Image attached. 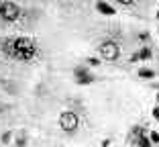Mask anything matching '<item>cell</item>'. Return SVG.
I'll return each instance as SVG.
<instances>
[{
  "mask_svg": "<svg viewBox=\"0 0 159 147\" xmlns=\"http://www.w3.org/2000/svg\"><path fill=\"white\" fill-rule=\"evenodd\" d=\"M0 51L14 62H33L39 55V45L31 37H2Z\"/></svg>",
  "mask_w": 159,
  "mask_h": 147,
  "instance_id": "cell-1",
  "label": "cell"
},
{
  "mask_svg": "<svg viewBox=\"0 0 159 147\" xmlns=\"http://www.w3.org/2000/svg\"><path fill=\"white\" fill-rule=\"evenodd\" d=\"M25 14V10L20 8L16 2L12 0H0V21L2 23H16L20 21V16Z\"/></svg>",
  "mask_w": 159,
  "mask_h": 147,
  "instance_id": "cell-2",
  "label": "cell"
},
{
  "mask_svg": "<svg viewBox=\"0 0 159 147\" xmlns=\"http://www.w3.org/2000/svg\"><path fill=\"white\" fill-rule=\"evenodd\" d=\"M98 53H100V59L116 62L118 57H120V45H118L114 39H104L98 45Z\"/></svg>",
  "mask_w": 159,
  "mask_h": 147,
  "instance_id": "cell-3",
  "label": "cell"
},
{
  "mask_svg": "<svg viewBox=\"0 0 159 147\" xmlns=\"http://www.w3.org/2000/svg\"><path fill=\"white\" fill-rule=\"evenodd\" d=\"M59 129L66 135H74L80 129V117L74 110H63V113L59 114Z\"/></svg>",
  "mask_w": 159,
  "mask_h": 147,
  "instance_id": "cell-4",
  "label": "cell"
},
{
  "mask_svg": "<svg viewBox=\"0 0 159 147\" xmlns=\"http://www.w3.org/2000/svg\"><path fill=\"white\" fill-rule=\"evenodd\" d=\"M74 80L78 86H90L94 82V74L88 66H75L74 67Z\"/></svg>",
  "mask_w": 159,
  "mask_h": 147,
  "instance_id": "cell-5",
  "label": "cell"
},
{
  "mask_svg": "<svg viewBox=\"0 0 159 147\" xmlns=\"http://www.w3.org/2000/svg\"><path fill=\"white\" fill-rule=\"evenodd\" d=\"M151 57H153V49H151L149 45H145V47H141L139 51L133 53L129 62H131V63H137V62H147V59H151Z\"/></svg>",
  "mask_w": 159,
  "mask_h": 147,
  "instance_id": "cell-6",
  "label": "cell"
},
{
  "mask_svg": "<svg viewBox=\"0 0 159 147\" xmlns=\"http://www.w3.org/2000/svg\"><path fill=\"white\" fill-rule=\"evenodd\" d=\"M96 10H98L100 14H104V16H114V14H116L114 6L108 4L106 0H98V2H96Z\"/></svg>",
  "mask_w": 159,
  "mask_h": 147,
  "instance_id": "cell-7",
  "label": "cell"
},
{
  "mask_svg": "<svg viewBox=\"0 0 159 147\" xmlns=\"http://www.w3.org/2000/svg\"><path fill=\"white\" fill-rule=\"evenodd\" d=\"M135 145L137 147H153V143H151L149 135L143 133V135H139V137H135Z\"/></svg>",
  "mask_w": 159,
  "mask_h": 147,
  "instance_id": "cell-8",
  "label": "cell"
},
{
  "mask_svg": "<svg viewBox=\"0 0 159 147\" xmlns=\"http://www.w3.org/2000/svg\"><path fill=\"white\" fill-rule=\"evenodd\" d=\"M137 76H139L141 80H153V78L157 76V74H155V70H151V67H141Z\"/></svg>",
  "mask_w": 159,
  "mask_h": 147,
  "instance_id": "cell-9",
  "label": "cell"
},
{
  "mask_svg": "<svg viewBox=\"0 0 159 147\" xmlns=\"http://www.w3.org/2000/svg\"><path fill=\"white\" fill-rule=\"evenodd\" d=\"M14 147H27V133H25V131L19 133V137L14 141Z\"/></svg>",
  "mask_w": 159,
  "mask_h": 147,
  "instance_id": "cell-10",
  "label": "cell"
},
{
  "mask_svg": "<svg viewBox=\"0 0 159 147\" xmlns=\"http://www.w3.org/2000/svg\"><path fill=\"white\" fill-rule=\"evenodd\" d=\"M10 139H12V133H10V131H4V133H2V137H0V141H2V145H8Z\"/></svg>",
  "mask_w": 159,
  "mask_h": 147,
  "instance_id": "cell-11",
  "label": "cell"
},
{
  "mask_svg": "<svg viewBox=\"0 0 159 147\" xmlns=\"http://www.w3.org/2000/svg\"><path fill=\"white\" fill-rule=\"evenodd\" d=\"M100 62H102V59H96V57H86V66H100Z\"/></svg>",
  "mask_w": 159,
  "mask_h": 147,
  "instance_id": "cell-12",
  "label": "cell"
},
{
  "mask_svg": "<svg viewBox=\"0 0 159 147\" xmlns=\"http://www.w3.org/2000/svg\"><path fill=\"white\" fill-rule=\"evenodd\" d=\"M149 139H151V143H153V145H159V133H157V131H151V133H149Z\"/></svg>",
  "mask_w": 159,
  "mask_h": 147,
  "instance_id": "cell-13",
  "label": "cell"
},
{
  "mask_svg": "<svg viewBox=\"0 0 159 147\" xmlns=\"http://www.w3.org/2000/svg\"><path fill=\"white\" fill-rule=\"evenodd\" d=\"M116 4H120V6H133L135 4V0H114Z\"/></svg>",
  "mask_w": 159,
  "mask_h": 147,
  "instance_id": "cell-14",
  "label": "cell"
},
{
  "mask_svg": "<svg viewBox=\"0 0 159 147\" xmlns=\"http://www.w3.org/2000/svg\"><path fill=\"white\" fill-rule=\"evenodd\" d=\"M151 114H153V119L159 123V104H155V108H153V113H151Z\"/></svg>",
  "mask_w": 159,
  "mask_h": 147,
  "instance_id": "cell-15",
  "label": "cell"
},
{
  "mask_svg": "<svg viewBox=\"0 0 159 147\" xmlns=\"http://www.w3.org/2000/svg\"><path fill=\"white\" fill-rule=\"evenodd\" d=\"M157 104H159V94H157Z\"/></svg>",
  "mask_w": 159,
  "mask_h": 147,
  "instance_id": "cell-16",
  "label": "cell"
},
{
  "mask_svg": "<svg viewBox=\"0 0 159 147\" xmlns=\"http://www.w3.org/2000/svg\"><path fill=\"white\" fill-rule=\"evenodd\" d=\"M157 21H159V10H157Z\"/></svg>",
  "mask_w": 159,
  "mask_h": 147,
  "instance_id": "cell-17",
  "label": "cell"
},
{
  "mask_svg": "<svg viewBox=\"0 0 159 147\" xmlns=\"http://www.w3.org/2000/svg\"><path fill=\"white\" fill-rule=\"evenodd\" d=\"M157 31H159V27H157Z\"/></svg>",
  "mask_w": 159,
  "mask_h": 147,
  "instance_id": "cell-18",
  "label": "cell"
}]
</instances>
